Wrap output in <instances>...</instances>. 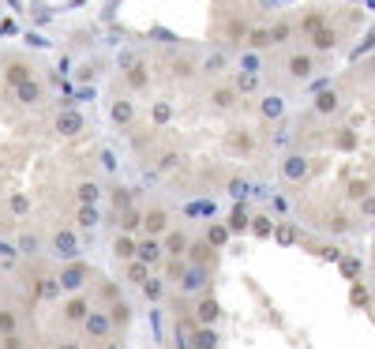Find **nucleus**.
Returning a JSON list of instances; mask_svg holds the SVG:
<instances>
[{"label": "nucleus", "mask_w": 375, "mask_h": 349, "mask_svg": "<svg viewBox=\"0 0 375 349\" xmlns=\"http://www.w3.org/2000/svg\"><path fill=\"white\" fill-rule=\"evenodd\" d=\"M83 323H86V335L90 338H106L109 335V315L106 312H90Z\"/></svg>", "instance_id": "nucleus-1"}, {"label": "nucleus", "mask_w": 375, "mask_h": 349, "mask_svg": "<svg viewBox=\"0 0 375 349\" xmlns=\"http://www.w3.org/2000/svg\"><path fill=\"white\" fill-rule=\"evenodd\" d=\"M64 315H68L71 323H83L86 315H90V300H86V297H71L68 308H64Z\"/></svg>", "instance_id": "nucleus-2"}, {"label": "nucleus", "mask_w": 375, "mask_h": 349, "mask_svg": "<svg viewBox=\"0 0 375 349\" xmlns=\"http://www.w3.org/2000/svg\"><path fill=\"white\" fill-rule=\"evenodd\" d=\"M135 252H139V259H143V263H154V259H158V252H162V248H158V241H154V237H143V241L135 244Z\"/></svg>", "instance_id": "nucleus-3"}, {"label": "nucleus", "mask_w": 375, "mask_h": 349, "mask_svg": "<svg viewBox=\"0 0 375 349\" xmlns=\"http://www.w3.org/2000/svg\"><path fill=\"white\" fill-rule=\"evenodd\" d=\"M15 94H19V101H38V98H42V86H38V83H30V79H27V83H19V86H15Z\"/></svg>", "instance_id": "nucleus-4"}, {"label": "nucleus", "mask_w": 375, "mask_h": 349, "mask_svg": "<svg viewBox=\"0 0 375 349\" xmlns=\"http://www.w3.org/2000/svg\"><path fill=\"white\" fill-rule=\"evenodd\" d=\"M15 330H19V315L4 308V312H0V335L8 338V335H15Z\"/></svg>", "instance_id": "nucleus-5"}, {"label": "nucleus", "mask_w": 375, "mask_h": 349, "mask_svg": "<svg viewBox=\"0 0 375 349\" xmlns=\"http://www.w3.org/2000/svg\"><path fill=\"white\" fill-rule=\"evenodd\" d=\"M57 128L64 132V136H75V132H79V128H83V121H79V117H75V113H64V117H60V121H57Z\"/></svg>", "instance_id": "nucleus-6"}, {"label": "nucleus", "mask_w": 375, "mask_h": 349, "mask_svg": "<svg viewBox=\"0 0 375 349\" xmlns=\"http://www.w3.org/2000/svg\"><path fill=\"white\" fill-rule=\"evenodd\" d=\"M86 278V263H71L68 271H64V285H79Z\"/></svg>", "instance_id": "nucleus-7"}, {"label": "nucleus", "mask_w": 375, "mask_h": 349, "mask_svg": "<svg viewBox=\"0 0 375 349\" xmlns=\"http://www.w3.org/2000/svg\"><path fill=\"white\" fill-rule=\"evenodd\" d=\"M143 226H147V233H150V237H154V233H162V229H165V214H162V210H150Z\"/></svg>", "instance_id": "nucleus-8"}, {"label": "nucleus", "mask_w": 375, "mask_h": 349, "mask_svg": "<svg viewBox=\"0 0 375 349\" xmlns=\"http://www.w3.org/2000/svg\"><path fill=\"white\" fill-rule=\"evenodd\" d=\"M165 248H169V252H184L188 248V237L180 233V229H173V233H165Z\"/></svg>", "instance_id": "nucleus-9"}, {"label": "nucleus", "mask_w": 375, "mask_h": 349, "mask_svg": "<svg viewBox=\"0 0 375 349\" xmlns=\"http://www.w3.org/2000/svg\"><path fill=\"white\" fill-rule=\"evenodd\" d=\"M113 117H117V121H121V124H132L135 109L128 106V101H113Z\"/></svg>", "instance_id": "nucleus-10"}, {"label": "nucleus", "mask_w": 375, "mask_h": 349, "mask_svg": "<svg viewBox=\"0 0 375 349\" xmlns=\"http://www.w3.org/2000/svg\"><path fill=\"white\" fill-rule=\"evenodd\" d=\"M57 252H60V256H71V252H75V237H71V233H57Z\"/></svg>", "instance_id": "nucleus-11"}, {"label": "nucleus", "mask_w": 375, "mask_h": 349, "mask_svg": "<svg viewBox=\"0 0 375 349\" xmlns=\"http://www.w3.org/2000/svg\"><path fill=\"white\" fill-rule=\"evenodd\" d=\"M128 83H132V86H147V68L135 64L132 71H128Z\"/></svg>", "instance_id": "nucleus-12"}, {"label": "nucleus", "mask_w": 375, "mask_h": 349, "mask_svg": "<svg viewBox=\"0 0 375 349\" xmlns=\"http://www.w3.org/2000/svg\"><path fill=\"white\" fill-rule=\"evenodd\" d=\"M128 278H132L135 285H143V282H147V263H132V267H128Z\"/></svg>", "instance_id": "nucleus-13"}, {"label": "nucleus", "mask_w": 375, "mask_h": 349, "mask_svg": "<svg viewBox=\"0 0 375 349\" xmlns=\"http://www.w3.org/2000/svg\"><path fill=\"white\" fill-rule=\"evenodd\" d=\"M169 117H173V106H169V101H158V106H154V124H165Z\"/></svg>", "instance_id": "nucleus-14"}, {"label": "nucleus", "mask_w": 375, "mask_h": 349, "mask_svg": "<svg viewBox=\"0 0 375 349\" xmlns=\"http://www.w3.org/2000/svg\"><path fill=\"white\" fill-rule=\"evenodd\" d=\"M132 252H135V241H132V237H121V241H117V256H132Z\"/></svg>", "instance_id": "nucleus-15"}, {"label": "nucleus", "mask_w": 375, "mask_h": 349, "mask_svg": "<svg viewBox=\"0 0 375 349\" xmlns=\"http://www.w3.org/2000/svg\"><path fill=\"white\" fill-rule=\"evenodd\" d=\"M94 221H98V210H94V207L79 210V226H94Z\"/></svg>", "instance_id": "nucleus-16"}, {"label": "nucleus", "mask_w": 375, "mask_h": 349, "mask_svg": "<svg viewBox=\"0 0 375 349\" xmlns=\"http://www.w3.org/2000/svg\"><path fill=\"white\" fill-rule=\"evenodd\" d=\"M143 289H147V297L154 300L158 293H162V282H150V278H147V282H143Z\"/></svg>", "instance_id": "nucleus-17"}, {"label": "nucleus", "mask_w": 375, "mask_h": 349, "mask_svg": "<svg viewBox=\"0 0 375 349\" xmlns=\"http://www.w3.org/2000/svg\"><path fill=\"white\" fill-rule=\"evenodd\" d=\"M226 241V229H210V244H221Z\"/></svg>", "instance_id": "nucleus-18"}, {"label": "nucleus", "mask_w": 375, "mask_h": 349, "mask_svg": "<svg viewBox=\"0 0 375 349\" xmlns=\"http://www.w3.org/2000/svg\"><path fill=\"white\" fill-rule=\"evenodd\" d=\"M60 349H79V346H60Z\"/></svg>", "instance_id": "nucleus-19"}]
</instances>
